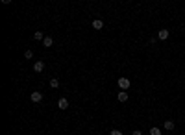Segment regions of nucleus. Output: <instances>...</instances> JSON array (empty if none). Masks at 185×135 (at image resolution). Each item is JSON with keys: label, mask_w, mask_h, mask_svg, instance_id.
I'll return each instance as SVG.
<instances>
[{"label": "nucleus", "mask_w": 185, "mask_h": 135, "mask_svg": "<svg viewBox=\"0 0 185 135\" xmlns=\"http://www.w3.org/2000/svg\"><path fill=\"white\" fill-rule=\"evenodd\" d=\"M93 28L94 30H102L104 28V22L100 21V19H96V21H93Z\"/></svg>", "instance_id": "nucleus-7"}, {"label": "nucleus", "mask_w": 185, "mask_h": 135, "mask_svg": "<svg viewBox=\"0 0 185 135\" xmlns=\"http://www.w3.org/2000/svg\"><path fill=\"white\" fill-rule=\"evenodd\" d=\"M30 100H32V102H35V104H39V102L43 100V93L33 91V93H32V96H30Z\"/></svg>", "instance_id": "nucleus-2"}, {"label": "nucleus", "mask_w": 185, "mask_h": 135, "mask_svg": "<svg viewBox=\"0 0 185 135\" xmlns=\"http://www.w3.org/2000/svg\"><path fill=\"white\" fill-rule=\"evenodd\" d=\"M33 71H35V72H43L44 71V63L43 61H35V63H33Z\"/></svg>", "instance_id": "nucleus-4"}, {"label": "nucleus", "mask_w": 185, "mask_h": 135, "mask_svg": "<svg viewBox=\"0 0 185 135\" xmlns=\"http://www.w3.org/2000/svg\"><path fill=\"white\" fill-rule=\"evenodd\" d=\"M163 128L168 129V132H172V129H174V122H172V120H167V122L163 124Z\"/></svg>", "instance_id": "nucleus-9"}, {"label": "nucleus", "mask_w": 185, "mask_h": 135, "mask_svg": "<svg viewBox=\"0 0 185 135\" xmlns=\"http://www.w3.org/2000/svg\"><path fill=\"white\" fill-rule=\"evenodd\" d=\"M33 39H35V41H44V35L41 32H35V33H33Z\"/></svg>", "instance_id": "nucleus-11"}, {"label": "nucleus", "mask_w": 185, "mask_h": 135, "mask_svg": "<svg viewBox=\"0 0 185 135\" xmlns=\"http://www.w3.org/2000/svg\"><path fill=\"white\" fill-rule=\"evenodd\" d=\"M109 135H122V132H118V129H111Z\"/></svg>", "instance_id": "nucleus-14"}, {"label": "nucleus", "mask_w": 185, "mask_h": 135, "mask_svg": "<svg viewBox=\"0 0 185 135\" xmlns=\"http://www.w3.org/2000/svg\"><path fill=\"white\" fill-rule=\"evenodd\" d=\"M118 87H121V91H128L130 89V80L128 78H118Z\"/></svg>", "instance_id": "nucleus-1"}, {"label": "nucleus", "mask_w": 185, "mask_h": 135, "mask_svg": "<svg viewBox=\"0 0 185 135\" xmlns=\"http://www.w3.org/2000/svg\"><path fill=\"white\" fill-rule=\"evenodd\" d=\"M43 44H44V46H46V48H50V46H52V44H54V39H52V37H44Z\"/></svg>", "instance_id": "nucleus-8"}, {"label": "nucleus", "mask_w": 185, "mask_h": 135, "mask_svg": "<svg viewBox=\"0 0 185 135\" xmlns=\"http://www.w3.org/2000/svg\"><path fill=\"white\" fill-rule=\"evenodd\" d=\"M150 135H161V129L159 128H150Z\"/></svg>", "instance_id": "nucleus-12"}, {"label": "nucleus", "mask_w": 185, "mask_h": 135, "mask_svg": "<svg viewBox=\"0 0 185 135\" xmlns=\"http://www.w3.org/2000/svg\"><path fill=\"white\" fill-rule=\"evenodd\" d=\"M168 35H170V32L168 30H159V33H157V39L159 41H167Z\"/></svg>", "instance_id": "nucleus-3"}, {"label": "nucleus", "mask_w": 185, "mask_h": 135, "mask_svg": "<svg viewBox=\"0 0 185 135\" xmlns=\"http://www.w3.org/2000/svg\"><path fill=\"white\" fill-rule=\"evenodd\" d=\"M24 57H26V59H32V57H33V52H32V50H26V52H24Z\"/></svg>", "instance_id": "nucleus-13"}, {"label": "nucleus", "mask_w": 185, "mask_h": 135, "mask_svg": "<svg viewBox=\"0 0 185 135\" xmlns=\"http://www.w3.org/2000/svg\"><path fill=\"white\" fill-rule=\"evenodd\" d=\"M132 135H143V132H141V129H135V132H133Z\"/></svg>", "instance_id": "nucleus-15"}, {"label": "nucleus", "mask_w": 185, "mask_h": 135, "mask_svg": "<svg viewBox=\"0 0 185 135\" xmlns=\"http://www.w3.org/2000/svg\"><path fill=\"white\" fill-rule=\"evenodd\" d=\"M117 100H118V102H126V100H128V91H121L117 94Z\"/></svg>", "instance_id": "nucleus-5"}, {"label": "nucleus", "mask_w": 185, "mask_h": 135, "mask_svg": "<svg viewBox=\"0 0 185 135\" xmlns=\"http://www.w3.org/2000/svg\"><path fill=\"white\" fill-rule=\"evenodd\" d=\"M50 87H52V89H58V87H59V80H58V78H52V80H50Z\"/></svg>", "instance_id": "nucleus-10"}, {"label": "nucleus", "mask_w": 185, "mask_h": 135, "mask_svg": "<svg viewBox=\"0 0 185 135\" xmlns=\"http://www.w3.org/2000/svg\"><path fill=\"white\" fill-rule=\"evenodd\" d=\"M58 106H59V109H67V107H69V100H67V98H59Z\"/></svg>", "instance_id": "nucleus-6"}]
</instances>
